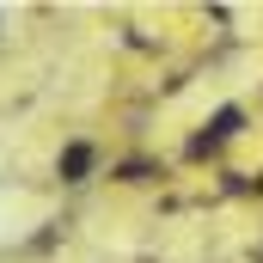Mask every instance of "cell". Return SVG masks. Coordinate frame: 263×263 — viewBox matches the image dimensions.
I'll return each mask as SVG.
<instances>
[{
    "instance_id": "obj_1",
    "label": "cell",
    "mask_w": 263,
    "mask_h": 263,
    "mask_svg": "<svg viewBox=\"0 0 263 263\" xmlns=\"http://www.w3.org/2000/svg\"><path fill=\"white\" fill-rule=\"evenodd\" d=\"M239 123H245V110H239V104L214 110V123H208V135H196V141H190V153H208V147H220L227 135H239Z\"/></svg>"
},
{
    "instance_id": "obj_2",
    "label": "cell",
    "mask_w": 263,
    "mask_h": 263,
    "mask_svg": "<svg viewBox=\"0 0 263 263\" xmlns=\"http://www.w3.org/2000/svg\"><path fill=\"white\" fill-rule=\"evenodd\" d=\"M92 165H98V153H92L86 141H67V147H62V184H86Z\"/></svg>"
}]
</instances>
